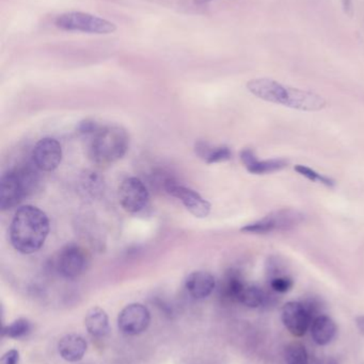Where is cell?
Returning a JSON list of instances; mask_svg holds the SVG:
<instances>
[{"label": "cell", "mask_w": 364, "mask_h": 364, "mask_svg": "<svg viewBox=\"0 0 364 364\" xmlns=\"http://www.w3.org/2000/svg\"><path fill=\"white\" fill-rule=\"evenodd\" d=\"M151 324V314L141 304L126 306L118 316V326L128 336H138L145 333Z\"/></svg>", "instance_id": "cell-8"}, {"label": "cell", "mask_w": 364, "mask_h": 364, "mask_svg": "<svg viewBox=\"0 0 364 364\" xmlns=\"http://www.w3.org/2000/svg\"><path fill=\"white\" fill-rule=\"evenodd\" d=\"M34 168L36 166H23L2 175L0 181V207L2 211L12 209L36 190L38 175Z\"/></svg>", "instance_id": "cell-4"}, {"label": "cell", "mask_w": 364, "mask_h": 364, "mask_svg": "<svg viewBox=\"0 0 364 364\" xmlns=\"http://www.w3.org/2000/svg\"><path fill=\"white\" fill-rule=\"evenodd\" d=\"M87 341L76 333L64 336L58 344V352L68 363L80 361L87 352Z\"/></svg>", "instance_id": "cell-15"}, {"label": "cell", "mask_w": 364, "mask_h": 364, "mask_svg": "<svg viewBox=\"0 0 364 364\" xmlns=\"http://www.w3.org/2000/svg\"><path fill=\"white\" fill-rule=\"evenodd\" d=\"M274 296L256 284H246L239 297V303L248 308H260L271 305Z\"/></svg>", "instance_id": "cell-18"}, {"label": "cell", "mask_w": 364, "mask_h": 364, "mask_svg": "<svg viewBox=\"0 0 364 364\" xmlns=\"http://www.w3.org/2000/svg\"><path fill=\"white\" fill-rule=\"evenodd\" d=\"M19 353L16 350H9L1 357V360H0V364H19Z\"/></svg>", "instance_id": "cell-26"}, {"label": "cell", "mask_w": 364, "mask_h": 364, "mask_svg": "<svg viewBox=\"0 0 364 364\" xmlns=\"http://www.w3.org/2000/svg\"><path fill=\"white\" fill-rule=\"evenodd\" d=\"M98 129H100V127H98V124L95 122L89 121V119L81 122L78 126V132L83 134H94Z\"/></svg>", "instance_id": "cell-25"}, {"label": "cell", "mask_w": 364, "mask_h": 364, "mask_svg": "<svg viewBox=\"0 0 364 364\" xmlns=\"http://www.w3.org/2000/svg\"><path fill=\"white\" fill-rule=\"evenodd\" d=\"M128 146L130 136L123 128L107 126L93 134L89 156L98 166H110L125 155Z\"/></svg>", "instance_id": "cell-3"}, {"label": "cell", "mask_w": 364, "mask_h": 364, "mask_svg": "<svg viewBox=\"0 0 364 364\" xmlns=\"http://www.w3.org/2000/svg\"><path fill=\"white\" fill-rule=\"evenodd\" d=\"M338 327L331 316H322L314 318L311 324V336L318 346H325L331 343L337 335Z\"/></svg>", "instance_id": "cell-16"}, {"label": "cell", "mask_w": 364, "mask_h": 364, "mask_svg": "<svg viewBox=\"0 0 364 364\" xmlns=\"http://www.w3.org/2000/svg\"><path fill=\"white\" fill-rule=\"evenodd\" d=\"M355 323H356L357 328L359 329L363 335H364V316H359L355 318Z\"/></svg>", "instance_id": "cell-27"}, {"label": "cell", "mask_w": 364, "mask_h": 364, "mask_svg": "<svg viewBox=\"0 0 364 364\" xmlns=\"http://www.w3.org/2000/svg\"><path fill=\"white\" fill-rule=\"evenodd\" d=\"M216 287V280L212 274L207 272H194L188 276L185 288L190 296L196 299H204L213 293Z\"/></svg>", "instance_id": "cell-14"}, {"label": "cell", "mask_w": 364, "mask_h": 364, "mask_svg": "<svg viewBox=\"0 0 364 364\" xmlns=\"http://www.w3.org/2000/svg\"><path fill=\"white\" fill-rule=\"evenodd\" d=\"M305 215L294 209H282L271 212L269 215L241 229V232L252 235H269L276 231H286L298 226L303 222Z\"/></svg>", "instance_id": "cell-5"}, {"label": "cell", "mask_w": 364, "mask_h": 364, "mask_svg": "<svg viewBox=\"0 0 364 364\" xmlns=\"http://www.w3.org/2000/svg\"><path fill=\"white\" fill-rule=\"evenodd\" d=\"M49 233V220L45 212L34 205L19 208L10 226V241L21 254L38 252Z\"/></svg>", "instance_id": "cell-2"}, {"label": "cell", "mask_w": 364, "mask_h": 364, "mask_svg": "<svg viewBox=\"0 0 364 364\" xmlns=\"http://www.w3.org/2000/svg\"><path fill=\"white\" fill-rule=\"evenodd\" d=\"M343 1V8L344 10H345L346 13H348V14H350V12H352V0H342Z\"/></svg>", "instance_id": "cell-28"}, {"label": "cell", "mask_w": 364, "mask_h": 364, "mask_svg": "<svg viewBox=\"0 0 364 364\" xmlns=\"http://www.w3.org/2000/svg\"><path fill=\"white\" fill-rule=\"evenodd\" d=\"M294 168L299 175L306 177V178L309 179V181L324 184V186H329V188L335 186V181H333V179L320 174V173L312 170V168H308V166L298 164V166H295Z\"/></svg>", "instance_id": "cell-23"}, {"label": "cell", "mask_w": 364, "mask_h": 364, "mask_svg": "<svg viewBox=\"0 0 364 364\" xmlns=\"http://www.w3.org/2000/svg\"><path fill=\"white\" fill-rule=\"evenodd\" d=\"M149 199L147 188L140 179L130 177L122 181L119 188V200L126 211L130 213L142 211L149 203Z\"/></svg>", "instance_id": "cell-7"}, {"label": "cell", "mask_w": 364, "mask_h": 364, "mask_svg": "<svg viewBox=\"0 0 364 364\" xmlns=\"http://www.w3.org/2000/svg\"><path fill=\"white\" fill-rule=\"evenodd\" d=\"M85 326L92 337H106L109 333L108 314L102 308H91L85 316Z\"/></svg>", "instance_id": "cell-17"}, {"label": "cell", "mask_w": 364, "mask_h": 364, "mask_svg": "<svg viewBox=\"0 0 364 364\" xmlns=\"http://www.w3.org/2000/svg\"><path fill=\"white\" fill-rule=\"evenodd\" d=\"M196 151L209 164L228 161L232 157L230 149L227 146L209 147L205 143H199L196 146Z\"/></svg>", "instance_id": "cell-20"}, {"label": "cell", "mask_w": 364, "mask_h": 364, "mask_svg": "<svg viewBox=\"0 0 364 364\" xmlns=\"http://www.w3.org/2000/svg\"><path fill=\"white\" fill-rule=\"evenodd\" d=\"M328 364H339L337 363V361L335 360V359H331V360L328 361Z\"/></svg>", "instance_id": "cell-30"}, {"label": "cell", "mask_w": 364, "mask_h": 364, "mask_svg": "<svg viewBox=\"0 0 364 364\" xmlns=\"http://www.w3.org/2000/svg\"><path fill=\"white\" fill-rule=\"evenodd\" d=\"M85 267V252L75 244H68L60 250L57 269L63 277L75 279L83 274Z\"/></svg>", "instance_id": "cell-12"}, {"label": "cell", "mask_w": 364, "mask_h": 364, "mask_svg": "<svg viewBox=\"0 0 364 364\" xmlns=\"http://www.w3.org/2000/svg\"><path fill=\"white\" fill-rule=\"evenodd\" d=\"M269 286H271V290L275 293H284L288 292L294 286V282L292 278L288 275L279 276V277L274 278V279L269 280Z\"/></svg>", "instance_id": "cell-24"}, {"label": "cell", "mask_w": 364, "mask_h": 364, "mask_svg": "<svg viewBox=\"0 0 364 364\" xmlns=\"http://www.w3.org/2000/svg\"><path fill=\"white\" fill-rule=\"evenodd\" d=\"M165 188L171 196L180 199L185 205L186 209L196 218H204L211 213V203L205 200L196 191L186 188V186H179L170 181H166Z\"/></svg>", "instance_id": "cell-10"}, {"label": "cell", "mask_w": 364, "mask_h": 364, "mask_svg": "<svg viewBox=\"0 0 364 364\" xmlns=\"http://www.w3.org/2000/svg\"><path fill=\"white\" fill-rule=\"evenodd\" d=\"M209 1H212V0H194V2L198 4H207Z\"/></svg>", "instance_id": "cell-29"}, {"label": "cell", "mask_w": 364, "mask_h": 364, "mask_svg": "<svg viewBox=\"0 0 364 364\" xmlns=\"http://www.w3.org/2000/svg\"><path fill=\"white\" fill-rule=\"evenodd\" d=\"M286 364H309V356L305 346L301 342H292L286 348Z\"/></svg>", "instance_id": "cell-21"}, {"label": "cell", "mask_w": 364, "mask_h": 364, "mask_svg": "<svg viewBox=\"0 0 364 364\" xmlns=\"http://www.w3.org/2000/svg\"><path fill=\"white\" fill-rule=\"evenodd\" d=\"M281 318L291 335L296 338L303 337L312 324L311 316L299 301L286 303L282 308Z\"/></svg>", "instance_id": "cell-11"}, {"label": "cell", "mask_w": 364, "mask_h": 364, "mask_svg": "<svg viewBox=\"0 0 364 364\" xmlns=\"http://www.w3.org/2000/svg\"><path fill=\"white\" fill-rule=\"evenodd\" d=\"M55 25L66 31H80L85 33L108 34L117 30L115 23L83 12L63 13L56 18Z\"/></svg>", "instance_id": "cell-6"}, {"label": "cell", "mask_w": 364, "mask_h": 364, "mask_svg": "<svg viewBox=\"0 0 364 364\" xmlns=\"http://www.w3.org/2000/svg\"><path fill=\"white\" fill-rule=\"evenodd\" d=\"M243 276L237 271H230L222 280L220 293L222 297L229 301H239V295L246 286Z\"/></svg>", "instance_id": "cell-19"}, {"label": "cell", "mask_w": 364, "mask_h": 364, "mask_svg": "<svg viewBox=\"0 0 364 364\" xmlns=\"http://www.w3.org/2000/svg\"><path fill=\"white\" fill-rule=\"evenodd\" d=\"M247 89L260 100L296 110L316 112L323 110L327 105L326 100L318 94L288 87L273 79H252L247 83Z\"/></svg>", "instance_id": "cell-1"}, {"label": "cell", "mask_w": 364, "mask_h": 364, "mask_svg": "<svg viewBox=\"0 0 364 364\" xmlns=\"http://www.w3.org/2000/svg\"><path fill=\"white\" fill-rule=\"evenodd\" d=\"M241 160L246 170L254 175L278 172L288 166V161L284 159L259 160L254 151L250 149L241 151Z\"/></svg>", "instance_id": "cell-13"}, {"label": "cell", "mask_w": 364, "mask_h": 364, "mask_svg": "<svg viewBox=\"0 0 364 364\" xmlns=\"http://www.w3.org/2000/svg\"><path fill=\"white\" fill-rule=\"evenodd\" d=\"M61 161V145L56 139H42L36 143L32 151V164L42 172H53Z\"/></svg>", "instance_id": "cell-9"}, {"label": "cell", "mask_w": 364, "mask_h": 364, "mask_svg": "<svg viewBox=\"0 0 364 364\" xmlns=\"http://www.w3.org/2000/svg\"><path fill=\"white\" fill-rule=\"evenodd\" d=\"M31 331V324L26 318H19L11 323L8 326H4L2 329V336L11 339H21L29 335Z\"/></svg>", "instance_id": "cell-22"}]
</instances>
